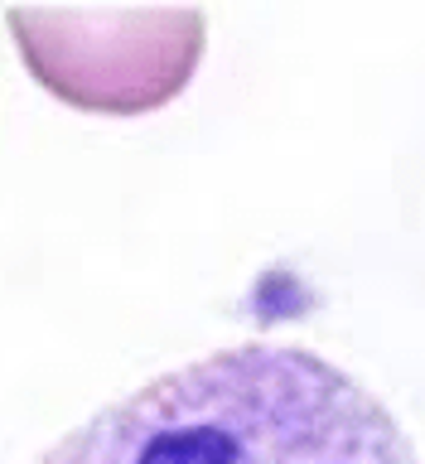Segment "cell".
<instances>
[{
	"mask_svg": "<svg viewBox=\"0 0 425 464\" xmlns=\"http://www.w3.org/2000/svg\"><path fill=\"white\" fill-rule=\"evenodd\" d=\"M34 464H420L358 377L300 343H237L101 406Z\"/></svg>",
	"mask_w": 425,
	"mask_h": 464,
	"instance_id": "6da1fadb",
	"label": "cell"
},
{
	"mask_svg": "<svg viewBox=\"0 0 425 464\" xmlns=\"http://www.w3.org/2000/svg\"><path fill=\"white\" fill-rule=\"evenodd\" d=\"M14 49L43 92L97 116H145L194 78L203 10H10Z\"/></svg>",
	"mask_w": 425,
	"mask_h": 464,
	"instance_id": "7a4b0ae2",
	"label": "cell"
}]
</instances>
